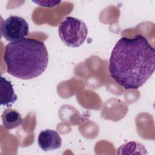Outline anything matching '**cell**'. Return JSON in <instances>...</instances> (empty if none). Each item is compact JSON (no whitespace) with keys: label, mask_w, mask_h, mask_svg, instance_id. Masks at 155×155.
<instances>
[{"label":"cell","mask_w":155,"mask_h":155,"mask_svg":"<svg viewBox=\"0 0 155 155\" xmlns=\"http://www.w3.org/2000/svg\"><path fill=\"white\" fill-rule=\"evenodd\" d=\"M154 69V48L143 35L122 37L114 45L108 70L111 78L124 89L139 88L152 76Z\"/></svg>","instance_id":"6da1fadb"},{"label":"cell","mask_w":155,"mask_h":155,"mask_svg":"<svg viewBox=\"0 0 155 155\" xmlns=\"http://www.w3.org/2000/svg\"><path fill=\"white\" fill-rule=\"evenodd\" d=\"M4 61L9 74L28 80L41 76L45 71L48 64V53L42 41L24 38L7 44Z\"/></svg>","instance_id":"7a4b0ae2"},{"label":"cell","mask_w":155,"mask_h":155,"mask_svg":"<svg viewBox=\"0 0 155 155\" xmlns=\"http://www.w3.org/2000/svg\"><path fill=\"white\" fill-rule=\"evenodd\" d=\"M58 33L60 39L67 46L76 48L85 42L88 35V28L83 21L67 16L60 23Z\"/></svg>","instance_id":"3957f363"},{"label":"cell","mask_w":155,"mask_h":155,"mask_svg":"<svg viewBox=\"0 0 155 155\" xmlns=\"http://www.w3.org/2000/svg\"><path fill=\"white\" fill-rule=\"evenodd\" d=\"M29 26L26 20L20 16L11 15L1 24V33L7 41H17L28 35Z\"/></svg>","instance_id":"277c9868"},{"label":"cell","mask_w":155,"mask_h":155,"mask_svg":"<svg viewBox=\"0 0 155 155\" xmlns=\"http://www.w3.org/2000/svg\"><path fill=\"white\" fill-rule=\"evenodd\" d=\"M38 145L44 151H53L61 148L62 139L56 131L45 129L38 134Z\"/></svg>","instance_id":"5b68a950"},{"label":"cell","mask_w":155,"mask_h":155,"mask_svg":"<svg viewBox=\"0 0 155 155\" xmlns=\"http://www.w3.org/2000/svg\"><path fill=\"white\" fill-rule=\"evenodd\" d=\"M0 102L1 105H5L7 107L12 106L17 99L18 96L15 93L13 85L11 82L8 81L3 76L0 77Z\"/></svg>","instance_id":"8992f818"},{"label":"cell","mask_w":155,"mask_h":155,"mask_svg":"<svg viewBox=\"0 0 155 155\" xmlns=\"http://www.w3.org/2000/svg\"><path fill=\"white\" fill-rule=\"evenodd\" d=\"M1 119L3 127L7 130L17 128L21 126L24 121L21 114L18 111L10 108L4 110Z\"/></svg>","instance_id":"52a82bcc"},{"label":"cell","mask_w":155,"mask_h":155,"mask_svg":"<svg viewBox=\"0 0 155 155\" xmlns=\"http://www.w3.org/2000/svg\"><path fill=\"white\" fill-rule=\"evenodd\" d=\"M141 150L147 152L146 148L142 143L134 141H131L120 146L117 149V154H144L141 151Z\"/></svg>","instance_id":"ba28073f"},{"label":"cell","mask_w":155,"mask_h":155,"mask_svg":"<svg viewBox=\"0 0 155 155\" xmlns=\"http://www.w3.org/2000/svg\"><path fill=\"white\" fill-rule=\"evenodd\" d=\"M33 2L37 4L38 5L46 7H53L58 5L61 1H33Z\"/></svg>","instance_id":"9c48e42d"}]
</instances>
